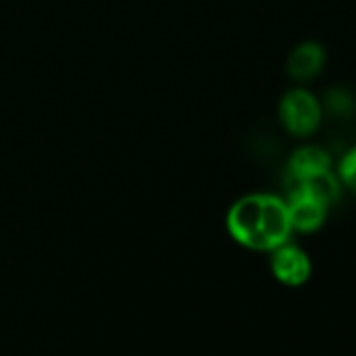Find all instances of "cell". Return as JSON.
<instances>
[{
	"label": "cell",
	"mask_w": 356,
	"mask_h": 356,
	"mask_svg": "<svg viewBox=\"0 0 356 356\" xmlns=\"http://www.w3.org/2000/svg\"><path fill=\"white\" fill-rule=\"evenodd\" d=\"M275 277L285 285H302L310 277V260L308 256L289 243H283L273 250L270 260Z\"/></svg>",
	"instance_id": "cell-4"
},
{
	"label": "cell",
	"mask_w": 356,
	"mask_h": 356,
	"mask_svg": "<svg viewBox=\"0 0 356 356\" xmlns=\"http://www.w3.org/2000/svg\"><path fill=\"white\" fill-rule=\"evenodd\" d=\"M327 105H329V109H331L333 113L346 115V113H350V109H352V99H350V95H348L343 88H335V90H331V92L327 95Z\"/></svg>",
	"instance_id": "cell-8"
},
{
	"label": "cell",
	"mask_w": 356,
	"mask_h": 356,
	"mask_svg": "<svg viewBox=\"0 0 356 356\" xmlns=\"http://www.w3.org/2000/svg\"><path fill=\"white\" fill-rule=\"evenodd\" d=\"M325 65V51L318 42H302L298 44L289 59H287V74L298 80V82H306L312 80L314 76L321 74Z\"/></svg>",
	"instance_id": "cell-6"
},
{
	"label": "cell",
	"mask_w": 356,
	"mask_h": 356,
	"mask_svg": "<svg viewBox=\"0 0 356 356\" xmlns=\"http://www.w3.org/2000/svg\"><path fill=\"white\" fill-rule=\"evenodd\" d=\"M285 206H287L291 229L302 231V233L316 231L323 225L327 208H329L318 197H314L312 193H308L306 189H302L300 185H293V183H291V191H289Z\"/></svg>",
	"instance_id": "cell-3"
},
{
	"label": "cell",
	"mask_w": 356,
	"mask_h": 356,
	"mask_svg": "<svg viewBox=\"0 0 356 356\" xmlns=\"http://www.w3.org/2000/svg\"><path fill=\"white\" fill-rule=\"evenodd\" d=\"M327 170H331V157L327 151H323L321 147H314V145L296 149L287 161V172H289L291 183L306 181V178L316 176Z\"/></svg>",
	"instance_id": "cell-5"
},
{
	"label": "cell",
	"mask_w": 356,
	"mask_h": 356,
	"mask_svg": "<svg viewBox=\"0 0 356 356\" xmlns=\"http://www.w3.org/2000/svg\"><path fill=\"white\" fill-rule=\"evenodd\" d=\"M321 103L304 88H293L283 95L279 103V118L285 130L293 136H310L321 124Z\"/></svg>",
	"instance_id": "cell-2"
},
{
	"label": "cell",
	"mask_w": 356,
	"mask_h": 356,
	"mask_svg": "<svg viewBox=\"0 0 356 356\" xmlns=\"http://www.w3.org/2000/svg\"><path fill=\"white\" fill-rule=\"evenodd\" d=\"M337 178H339V183H343L350 191L356 193V147L350 149L341 157L339 168H337Z\"/></svg>",
	"instance_id": "cell-7"
},
{
	"label": "cell",
	"mask_w": 356,
	"mask_h": 356,
	"mask_svg": "<svg viewBox=\"0 0 356 356\" xmlns=\"http://www.w3.org/2000/svg\"><path fill=\"white\" fill-rule=\"evenodd\" d=\"M227 229L237 243L258 252H273L287 243L293 231L285 202L270 193L237 200L227 214Z\"/></svg>",
	"instance_id": "cell-1"
}]
</instances>
